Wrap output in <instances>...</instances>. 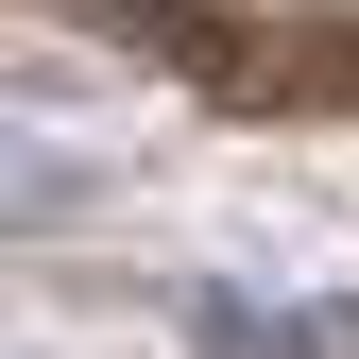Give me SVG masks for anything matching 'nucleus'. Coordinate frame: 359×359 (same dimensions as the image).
<instances>
[{
	"instance_id": "f257e3e1",
	"label": "nucleus",
	"mask_w": 359,
	"mask_h": 359,
	"mask_svg": "<svg viewBox=\"0 0 359 359\" xmlns=\"http://www.w3.org/2000/svg\"><path fill=\"white\" fill-rule=\"evenodd\" d=\"M274 359H359V291H342V308H291V325H274Z\"/></svg>"
}]
</instances>
